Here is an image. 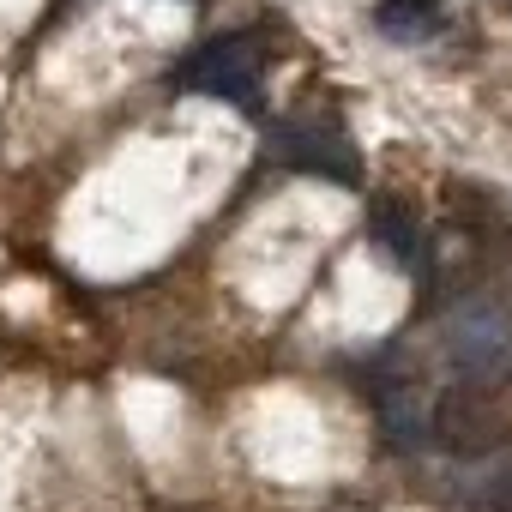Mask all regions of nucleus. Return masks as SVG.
<instances>
[{
  "label": "nucleus",
  "mask_w": 512,
  "mask_h": 512,
  "mask_svg": "<svg viewBox=\"0 0 512 512\" xmlns=\"http://www.w3.org/2000/svg\"><path fill=\"white\" fill-rule=\"evenodd\" d=\"M374 229H380V241H386V253L404 266V272H416L428 253H422V229L398 211V205H374Z\"/></svg>",
  "instance_id": "obj_4"
},
{
  "label": "nucleus",
  "mask_w": 512,
  "mask_h": 512,
  "mask_svg": "<svg viewBox=\"0 0 512 512\" xmlns=\"http://www.w3.org/2000/svg\"><path fill=\"white\" fill-rule=\"evenodd\" d=\"M374 25L386 37H398V43H416V37H428L440 25V0H380Z\"/></svg>",
  "instance_id": "obj_3"
},
{
  "label": "nucleus",
  "mask_w": 512,
  "mask_h": 512,
  "mask_svg": "<svg viewBox=\"0 0 512 512\" xmlns=\"http://www.w3.org/2000/svg\"><path fill=\"white\" fill-rule=\"evenodd\" d=\"M506 7H512V0H506Z\"/></svg>",
  "instance_id": "obj_5"
},
{
  "label": "nucleus",
  "mask_w": 512,
  "mask_h": 512,
  "mask_svg": "<svg viewBox=\"0 0 512 512\" xmlns=\"http://www.w3.org/2000/svg\"><path fill=\"white\" fill-rule=\"evenodd\" d=\"M175 85L247 109L253 91H260V43H253V37H217V43H205L193 61L175 67Z\"/></svg>",
  "instance_id": "obj_1"
},
{
  "label": "nucleus",
  "mask_w": 512,
  "mask_h": 512,
  "mask_svg": "<svg viewBox=\"0 0 512 512\" xmlns=\"http://www.w3.org/2000/svg\"><path fill=\"white\" fill-rule=\"evenodd\" d=\"M278 157L308 169V175H326V181H356V145L332 127V121H284L278 127Z\"/></svg>",
  "instance_id": "obj_2"
}]
</instances>
